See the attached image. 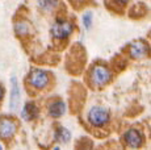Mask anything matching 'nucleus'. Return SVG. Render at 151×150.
<instances>
[{
    "instance_id": "16",
    "label": "nucleus",
    "mask_w": 151,
    "mask_h": 150,
    "mask_svg": "<svg viewBox=\"0 0 151 150\" xmlns=\"http://www.w3.org/2000/svg\"><path fill=\"white\" fill-rule=\"evenodd\" d=\"M0 150H3V146L1 145H0Z\"/></svg>"
},
{
    "instance_id": "1",
    "label": "nucleus",
    "mask_w": 151,
    "mask_h": 150,
    "mask_svg": "<svg viewBox=\"0 0 151 150\" xmlns=\"http://www.w3.org/2000/svg\"><path fill=\"white\" fill-rule=\"evenodd\" d=\"M110 120V112L108 108L103 105H93L88 112V121L91 125L101 128L106 125Z\"/></svg>"
},
{
    "instance_id": "13",
    "label": "nucleus",
    "mask_w": 151,
    "mask_h": 150,
    "mask_svg": "<svg viewBox=\"0 0 151 150\" xmlns=\"http://www.w3.org/2000/svg\"><path fill=\"white\" fill-rule=\"evenodd\" d=\"M83 24L86 27V29H91L92 27V13L91 12H87L83 15Z\"/></svg>"
},
{
    "instance_id": "8",
    "label": "nucleus",
    "mask_w": 151,
    "mask_h": 150,
    "mask_svg": "<svg viewBox=\"0 0 151 150\" xmlns=\"http://www.w3.org/2000/svg\"><path fill=\"white\" fill-rule=\"evenodd\" d=\"M20 99H21V94H20V86L17 82L16 76L11 78V99H9V109L11 111H16L17 107L20 104Z\"/></svg>"
},
{
    "instance_id": "3",
    "label": "nucleus",
    "mask_w": 151,
    "mask_h": 150,
    "mask_svg": "<svg viewBox=\"0 0 151 150\" xmlns=\"http://www.w3.org/2000/svg\"><path fill=\"white\" fill-rule=\"evenodd\" d=\"M49 82H50L49 74L41 69H33L28 75V83L34 90H43L47 87Z\"/></svg>"
},
{
    "instance_id": "5",
    "label": "nucleus",
    "mask_w": 151,
    "mask_h": 150,
    "mask_svg": "<svg viewBox=\"0 0 151 150\" xmlns=\"http://www.w3.org/2000/svg\"><path fill=\"white\" fill-rule=\"evenodd\" d=\"M17 132V124L13 120L1 117L0 119V138L1 140H9Z\"/></svg>"
},
{
    "instance_id": "4",
    "label": "nucleus",
    "mask_w": 151,
    "mask_h": 150,
    "mask_svg": "<svg viewBox=\"0 0 151 150\" xmlns=\"http://www.w3.org/2000/svg\"><path fill=\"white\" fill-rule=\"evenodd\" d=\"M74 32V24L67 20H57L54 25L51 27V34L54 38L66 40Z\"/></svg>"
},
{
    "instance_id": "14",
    "label": "nucleus",
    "mask_w": 151,
    "mask_h": 150,
    "mask_svg": "<svg viewBox=\"0 0 151 150\" xmlns=\"http://www.w3.org/2000/svg\"><path fill=\"white\" fill-rule=\"evenodd\" d=\"M4 97V87L3 86H0V100Z\"/></svg>"
},
{
    "instance_id": "10",
    "label": "nucleus",
    "mask_w": 151,
    "mask_h": 150,
    "mask_svg": "<svg viewBox=\"0 0 151 150\" xmlns=\"http://www.w3.org/2000/svg\"><path fill=\"white\" fill-rule=\"evenodd\" d=\"M66 113V104L62 100H54L53 103H50L49 105V115L54 119L62 117Z\"/></svg>"
},
{
    "instance_id": "11",
    "label": "nucleus",
    "mask_w": 151,
    "mask_h": 150,
    "mask_svg": "<svg viewBox=\"0 0 151 150\" xmlns=\"http://www.w3.org/2000/svg\"><path fill=\"white\" fill-rule=\"evenodd\" d=\"M55 140L60 144H67L71 140V132L65 126H59L55 131Z\"/></svg>"
},
{
    "instance_id": "12",
    "label": "nucleus",
    "mask_w": 151,
    "mask_h": 150,
    "mask_svg": "<svg viewBox=\"0 0 151 150\" xmlns=\"http://www.w3.org/2000/svg\"><path fill=\"white\" fill-rule=\"evenodd\" d=\"M14 30H16V33L19 34V36H25V34L29 33V30H30V27H29L28 22L19 21L16 25H14Z\"/></svg>"
},
{
    "instance_id": "6",
    "label": "nucleus",
    "mask_w": 151,
    "mask_h": 150,
    "mask_svg": "<svg viewBox=\"0 0 151 150\" xmlns=\"http://www.w3.org/2000/svg\"><path fill=\"white\" fill-rule=\"evenodd\" d=\"M124 140L127 146H130V148H133V149H139L143 145L145 138L138 129L132 128V129H129V131H126V133L124 134Z\"/></svg>"
},
{
    "instance_id": "15",
    "label": "nucleus",
    "mask_w": 151,
    "mask_h": 150,
    "mask_svg": "<svg viewBox=\"0 0 151 150\" xmlns=\"http://www.w3.org/2000/svg\"><path fill=\"white\" fill-rule=\"evenodd\" d=\"M54 150H60V148H59V146H57V148H55Z\"/></svg>"
},
{
    "instance_id": "9",
    "label": "nucleus",
    "mask_w": 151,
    "mask_h": 150,
    "mask_svg": "<svg viewBox=\"0 0 151 150\" xmlns=\"http://www.w3.org/2000/svg\"><path fill=\"white\" fill-rule=\"evenodd\" d=\"M21 116L25 121H32V120L37 119V116H38V108H37V105L33 102H28L27 104L22 107Z\"/></svg>"
},
{
    "instance_id": "7",
    "label": "nucleus",
    "mask_w": 151,
    "mask_h": 150,
    "mask_svg": "<svg viewBox=\"0 0 151 150\" xmlns=\"http://www.w3.org/2000/svg\"><path fill=\"white\" fill-rule=\"evenodd\" d=\"M129 51H130V56L135 59L145 58V57L147 56V53H149V45H147L145 41L137 40V41L130 44Z\"/></svg>"
},
{
    "instance_id": "2",
    "label": "nucleus",
    "mask_w": 151,
    "mask_h": 150,
    "mask_svg": "<svg viewBox=\"0 0 151 150\" xmlns=\"http://www.w3.org/2000/svg\"><path fill=\"white\" fill-rule=\"evenodd\" d=\"M91 80L96 87H104L112 80V73L106 66L95 65L91 70Z\"/></svg>"
}]
</instances>
